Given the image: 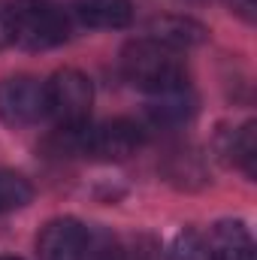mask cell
<instances>
[{"label":"cell","instance_id":"cell-1","mask_svg":"<svg viewBox=\"0 0 257 260\" xmlns=\"http://www.w3.org/2000/svg\"><path fill=\"white\" fill-rule=\"evenodd\" d=\"M121 73L133 88L160 97L188 88V67L182 55L151 37L130 40L121 52Z\"/></svg>","mask_w":257,"mask_h":260},{"label":"cell","instance_id":"cell-2","mask_svg":"<svg viewBox=\"0 0 257 260\" xmlns=\"http://www.w3.org/2000/svg\"><path fill=\"white\" fill-rule=\"evenodd\" d=\"M145 133L130 118H112L103 124H82L61 130V145L73 154L100 157V160H124L142 145Z\"/></svg>","mask_w":257,"mask_h":260},{"label":"cell","instance_id":"cell-3","mask_svg":"<svg viewBox=\"0 0 257 260\" xmlns=\"http://www.w3.org/2000/svg\"><path fill=\"white\" fill-rule=\"evenodd\" d=\"M12 43L27 52H46L70 40V15L52 0H15Z\"/></svg>","mask_w":257,"mask_h":260},{"label":"cell","instance_id":"cell-4","mask_svg":"<svg viewBox=\"0 0 257 260\" xmlns=\"http://www.w3.org/2000/svg\"><path fill=\"white\" fill-rule=\"evenodd\" d=\"M46 103H49V115L58 121L61 130H73L88 124L91 115V103H94V88L91 79L79 70H58L49 82H46Z\"/></svg>","mask_w":257,"mask_h":260},{"label":"cell","instance_id":"cell-5","mask_svg":"<svg viewBox=\"0 0 257 260\" xmlns=\"http://www.w3.org/2000/svg\"><path fill=\"white\" fill-rule=\"evenodd\" d=\"M49 115L46 82L34 76H9L0 82V121L9 127H30Z\"/></svg>","mask_w":257,"mask_h":260},{"label":"cell","instance_id":"cell-6","mask_svg":"<svg viewBox=\"0 0 257 260\" xmlns=\"http://www.w3.org/2000/svg\"><path fill=\"white\" fill-rule=\"evenodd\" d=\"M85 254V224L76 218H55L37 236L40 260H82Z\"/></svg>","mask_w":257,"mask_h":260},{"label":"cell","instance_id":"cell-7","mask_svg":"<svg viewBox=\"0 0 257 260\" xmlns=\"http://www.w3.org/2000/svg\"><path fill=\"white\" fill-rule=\"evenodd\" d=\"M254 242L242 221H218L206 236V260H251Z\"/></svg>","mask_w":257,"mask_h":260},{"label":"cell","instance_id":"cell-8","mask_svg":"<svg viewBox=\"0 0 257 260\" xmlns=\"http://www.w3.org/2000/svg\"><path fill=\"white\" fill-rule=\"evenodd\" d=\"M73 12L82 24L100 27V30H118L133 21V3L130 0H76Z\"/></svg>","mask_w":257,"mask_h":260},{"label":"cell","instance_id":"cell-9","mask_svg":"<svg viewBox=\"0 0 257 260\" xmlns=\"http://www.w3.org/2000/svg\"><path fill=\"white\" fill-rule=\"evenodd\" d=\"M148 34L151 40L170 46V49H188V46H197L206 40V27L197 24L191 18H176V15H167V18H154L148 24Z\"/></svg>","mask_w":257,"mask_h":260},{"label":"cell","instance_id":"cell-10","mask_svg":"<svg viewBox=\"0 0 257 260\" xmlns=\"http://www.w3.org/2000/svg\"><path fill=\"white\" fill-rule=\"evenodd\" d=\"M148 115L154 124H182L194 115V100L185 91H173V94H160L154 97V103L148 106Z\"/></svg>","mask_w":257,"mask_h":260},{"label":"cell","instance_id":"cell-11","mask_svg":"<svg viewBox=\"0 0 257 260\" xmlns=\"http://www.w3.org/2000/svg\"><path fill=\"white\" fill-rule=\"evenodd\" d=\"M230 154L242 167V173L248 179H254L257 173V124L254 121H248V124H242L236 130V136L230 139Z\"/></svg>","mask_w":257,"mask_h":260},{"label":"cell","instance_id":"cell-12","mask_svg":"<svg viewBox=\"0 0 257 260\" xmlns=\"http://www.w3.org/2000/svg\"><path fill=\"white\" fill-rule=\"evenodd\" d=\"M30 200H34V188L24 176H18L12 170H0V212L21 209Z\"/></svg>","mask_w":257,"mask_h":260},{"label":"cell","instance_id":"cell-13","mask_svg":"<svg viewBox=\"0 0 257 260\" xmlns=\"http://www.w3.org/2000/svg\"><path fill=\"white\" fill-rule=\"evenodd\" d=\"M82 260H124L118 239L103 227H85V254Z\"/></svg>","mask_w":257,"mask_h":260},{"label":"cell","instance_id":"cell-14","mask_svg":"<svg viewBox=\"0 0 257 260\" xmlns=\"http://www.w3.org/2000/svg\"><path fill=\"white\" fill-rule=\"evenodd\" d=\"M170 260H206V239L197 230H182L170 245Z\"/></svg>","mask_w":257,"mask_h":260},{"label":"cell","instance_id":"cell-15","mask_svg":"<svg viewBox=\"0 0 257 260\" xmlns=\"http://www.w3.org/2000/svg\"><path fill=\"white\" fill-rule=\"evenodd\" d=\"M12 46V6L0 0V49Z\"/></svg>","mask_w":257,"mask_h":260},{"label":"cell","instance_id":"cell-16","mask_svg":"<svg viewBox=\"0 0 257 260\" xmlns=\"http://www.w3.org/2000/svg\"><path fill=\"white\" fill-rule=\"evenodd\" d=\"M227 3H230V9H233V12H239L245 21H251V18H254L257 0H227Z\"/></svg>","mask_w":257,"mask_h":260},{"label":"cell","instance_id":"cell-17","mask_svg":"<svg viewBox=\"0 0 257 260\" xmlns=\"http://www.w3.org/2000/svg\"><path fill=\"white\" fill-rule=\"evenodd\" d=\"M0 260H21V257H0Z\"/></svg>","mask_w":257,"mask_h":260}]
</instances>
